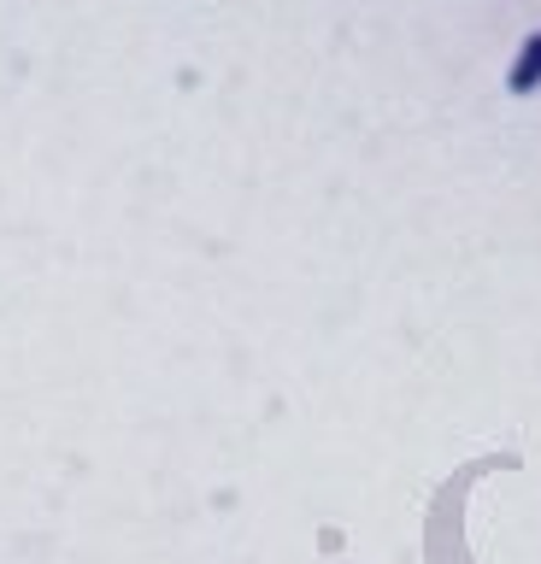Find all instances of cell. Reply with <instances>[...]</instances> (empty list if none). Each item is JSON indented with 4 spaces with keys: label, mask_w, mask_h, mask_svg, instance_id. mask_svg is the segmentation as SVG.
Here are the masks:
<instances>
[{
    "label": "cell",
    "mask_w": 541,
    "mask_h": 564,
    "mask_svg": "<svg viewBox=\"0 0 541 564\" xmlns=\"http://www.w3.org/2000/svg\"><path fill=\"white\" fill-rule=\"evenodd\" d=\"M506 88H512V95H535V88H541V30L518 47L512 70H506Z\"/></svg>",
    "instance_id": "cell-1"
}]
</instances>
